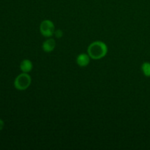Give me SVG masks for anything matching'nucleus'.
<instances>
[{
    "instance_id": "nucleus-9",
    "label": "nucleus",
    "mask_w": 150,
    "mask_h": 150,
    "mask_svg": "<svg viewBox=\"0 0 150 150\" xmlns=\"http://www.w3.org/2000/svg\"><path fill=\"white\" fill-rule=\"evenodd\" d=\"M4 127V122L1 119H0V130H2Z\"/></svg>"
},
{
    "instance_id": "nucleus-7",
    "label": "nucleus",
    "mask_w": 150,
    "mask_h": 150,
    "mask_svg": "<svg viewBox=\"0 0 150 150\" xmlns=\"http://www.w3.org/2000/svg\"><path fill=\"white\" fill-rule=\"evenodd\" d=\"M142 71L146 77H150V62H145L142 65Z\"/></svg>"
},
{
    "instance_id": "nucleus-6",
    "label": "nucleus",
    "mask_w": 150,
    "mask_h": 150,
    "mask_svg": "<svg viewBox=\"0 0 150 150\" xmlns=\"http://www.w3.org/2000/svg\"><path fill=\"white\" fill-rule=\"evenodd\" d=\"M33 68V64L29 59H23L20 64V69L23 73H29Z\"/></svg>"
},
{
    "instance_id": "nucleus-8",
    "label": "nucleus",
    "mask_w": 150,
    "mask_h": 150,
    "mask_svg": "<svg viewBox=\"0 0 150 150\" xmlns=\"http://www.w3.org/2000/svg\"><path fill=\"white\" fill-rule=\"evenodd\" d=\"M54 35H55L56 38H61L63 36V32L62 30H60V29H58V30L54 32Z\"/></svg>"
},
{
    "instance_id": "nucleus-1",
    "label": "nucleus",
    "mask_w": 150,
    "mask_h": 150,
    "mask_svg": "<svg viewBox=\"0 0 150 150\" xmlns=\"http://www.w3.org/2000/svg\"><path fill=\"white\" fill-rule=\"evenodd\" d=\"M108 53V46L102 41H95L88 46L87 54L92 59H100Z\"/></svg>"
},
{
    "instance_id": "nucleus-4",
    "label": "nucleus",
    "mask_w": 150,
    "mask_h": 150,
    "mask_svg": "<svg viewBox=\"0 0 150 150\" xmlns=\"http://www.w3.org/2000/svg\"><path fill=\"white\" fill-rule=\"evenodd\" d=\"M90 57L88 54L82 53L76 57V63L81 67H86L90 62Z\"/></svg>"
},
{
    "instance_id": "nucleus-5",
    "label": "nucleus",
    "mask_w": 150,
    "mask_h": 150,
    "mask_svg": "<svg viewBox=\"0 0 150 150\" xmlns=\"http://www.w3.org/2000/svg\"><path fill=\"white\" fill-rule=\"evenodd\" d=\"M56 47V41L53 38H49L43 42L42 45V50L46 53L52 52Z\"/></svg>"
},
{
    "instance_id": "nucleus-3",
    "label": "nucleus",
    "mask_w": 150,
    "mask_h": 150,
    "mask_svg": "<svg viewBox=\"0 0 150 150\" xmlns=\"http://www.w3.org/2000/svg\"><path fill=\"white\" fill-rule=\"evenodd\" d=\"M40 32L42 36L45 38H51L54 35L55 26L51 20H44L40 25Z\"/></svg>"
},
{
    "instance_id": "nucleus-2",
    "label": "nucleus",
    "mask_w": 150,
    "mask_h": 150,
    "mask_svg": "<svg viewBox=\"0 0 150 150\" xmlns=\"http://www.w3.org/2000/svg\"><path fill=\"white\" fill-rule=\"evenodd\" d=\"M31 83H32V78L29 73L22 72L15 79L14 86L18 90L23 91L29 87Z\"/></svg>"
}]
</instances>
